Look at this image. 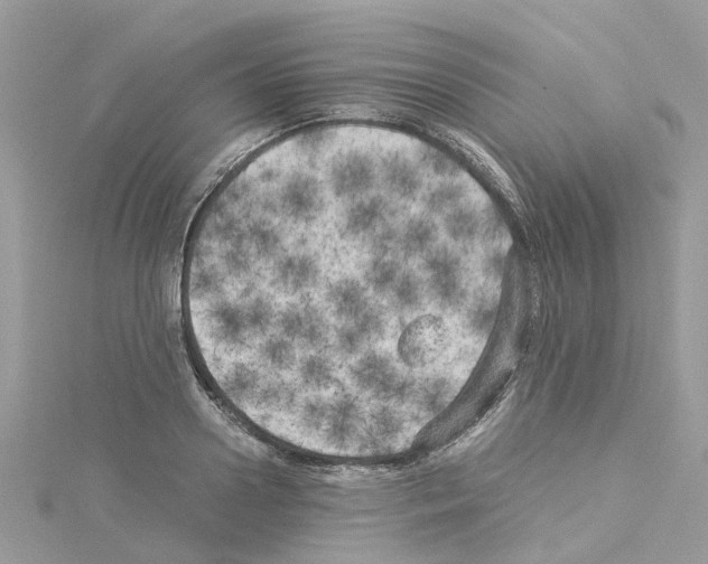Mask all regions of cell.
<instances>
[{"instance_id":"1","label":"cell","mask_w":708,"mask_h":564,"mask_svg":"<svg viewBox=\"0 0 708 564\" xmlns=\"http://www.w3.org/2000/svg\"><path fill=\"white\" fill-rule=\"evenodd\" d=\"M348 378L354 389L387 404L412 401L418 383L414 375L399 368L393 357L375 350L362 353L350 365Z\"/></svg>"},{"instance_id":"2","label":"cell","mask_w":708,"mask_h":564,"mask_svg":"<svg viewBox=\"0 0 708 564\" xmlns=\"http://www.w3.org/2000/svg\"><path fill=\"white\" fill-rule=\"evenodd\" d=\"M422 278L427 298L441 312H454L467 295L461 258L449 247L433 248L422 258Z\"/></svg>"},{"instance_id":"3","label":"cell","mask_w":708,"mask_h":564,"mask_svg":"<svg viewBox=\"0 0 708 564\" xmlns=\"http://www.w3.org/2000/svg\"><path fill=\"white\" fill-rule=\"evenodd\" d=\"M449 338V329L441 317L432 314L419 316L400 337V359L409 369H425L440 359L449 345Z\"/></svg>"},{"instance_id":"4","label":"cell","mask_w":708,"mask_h":564,"mask_svg":"<svg viewBox=\"0 0 708 564\" xmlns=\"http://www.w3.org/2000/svg\"><path fill=\"white\" fill-rule=\"evenodd\" d=\"M269 267L270 286L286 296L311 291L320 285L322 278L318 256L307 250L284 251Z\"/></svg>"},{"instance_id":"5","label":"cell","mask_w":708,"mask_h":564,"mask_svg":"<svg viewBox=\"0 0 708 564\" xmlns=\"http://www.w3.org/2000/svg\"><path fill=\"white\" fill-rule=\"evenodd\" d=\"M363 426V411L360 402L350 393L341 392L330 400L328 419L324 431L328 443L346 447L353 443Z\"/></svg>"},{"instance_id":"6","label":"cell","mask_w":708,"mask_h":564,"mask_svg":"<svg viewBox=\"0 0 708 564\" xmlns=\"http://www.w3.org/2000/svg\"><path fill=\"white\" fill-rule=\"evenodd\" d=\"M325 300L340 324L354 321L372 304L367 286L350 277L332 282L326 289Z\"/></svg>"},{"instance_id":"7","label":"cell","mask_w":708,"mask_h":564,"mask_svg":"<svg viewBox=\"0 0 708 564\" xmlns=\"http://www.w3.org/2000/svg\"><path fill=\"white\" fill-rule=\"evenodd\" d=\"M439 240V227L430 214L409 216L404 223L402 239L399 244V256L404 261L423 258L435 248Z\"/></svg>"},{"instance_id":"8","label":"cell","mask_w":708,"mask_h":564,"mask_svg":"<svg viewBox=\"0 0 708 564\" xmlns=\"http://www.w3.org/2000/svg\"><path fill=\"white\" fill-rule=\"evenodd\" d=\"M386 298L391 309L399 315L408 316L421 312L427 298L422 275L412 267H405Z\"/></svg>"},{"instance_id":"9","label":"cell","mask_w":708,"mask_h":564,"mask_svg":"<svg viewBox=\"0 0 708 564\" xmlns=\"http://www.w3.org/2000/svg\"><path fill=\"white\" fill-rule=\"evenodd\" d=\"M453 394V384L449 379L445 376L433 375L417 383L412 402L419 415L434 418L450 403Z\"/></svg>"},{"instance_id":"10","label":"cell","mask_w":708,"mask_h":564,"mask_svg":"<svg viewBox=\"0 0 708 564\" xmlns=\"http://www.w3.org/2000/svg\"><path fill=\"white\" fill-rule=\"evenodd\" d=\"M404 268V260L398 256L370 257L363 270V280L372 293L386 298Z\"/></svg>"},{"instance_id":"11","label":"cell","mask_w":708,"mask_h":564,"mask_svg":"<svg viewBox=\"0 0 708 564\" xmlns=\"http://www.w3.org/2000/svg\"><path fill=\"white\" fill-rule=\"evenodd\" d=\"M298 376L302 387L313 392L328 391L339 384L333 362L328 356L320 353L303 357L298 365Z\"/></svg>"},{"instance_id":"12","label":"cell","mask_w":708,"mask_h":564,"mask_svg":"<svg viewBox=\"0 0 708 564\" xmlns=\"http://www.w3.org/2000/svg\"><path fill=\"white\" fill-rule=\"evenodd\" d=\"M406 421L402 412L381 404L370 412L369 435L376 445H390L404 434Z\"/></svg>"},{"instance_id":"13","label":"cell","mask_w":708,"mask_h":564,"mask_svg":"<svg viewBox=\"0 0 708 564\" xmlns=\"http://www.w3.org/2000/svg\"><path fill=\"white\" fill-rule=\"evenodd\" d=\"M304 314V329L300 343L304 349L322 351L330 343V325L322 309L310 297L301 299Z\"/></svg>"},{"instance_id":"14","label":"cell","mask_w":708,"mask_h":564,"mask_svg":"<svg viewBox=\"0 0 708 564\" xmlns=\"http://www.w3.org/2000/svg\"><path fill=\"white\" fill-rule=\"evenodd\" d=\"M294 342L284 336H270L259 345L257 357L267 369L275 372H288L297 363Z\"/></svg>"},{"instance_id":"15","label":"cell","mask_w":708,"mask_h":564,"mask_svg":"<svg viewBox=\"0 0 708 564\" xmlns=\"http://www.w3.org/2000/svg\"><path fill=\"white\" fill-rule=\"evenodd\" d=\"M295 399L296 392L290 384L269 380L260 385L253 403L259 409L274 411L293 407Z\"/></svg>"},{"instance_id":"16","label":"cell","mask_w":708,"mask_h":564,"mask_svg":"<svg viewBox=\"0 0 708 564\" xmlns=\"http://www.w3.org/2000/svg\"><path fill=\"white\" fill-rule=\"evenodd\" d=\"M463 187L454 183L433 186L422 197L424 210L430 215H441L450 211L463 196Z\"/></svg>"},{"instance_id":"17","label":"cell","mask_w":708,"mask_h":564,"mask_svg":"<svg viewBox=\"0 0 708 564\" xmlns=\"http://www.w3.org/2000/svg\"><path fill=\"white\" fill-rule=\"evenodd\" d=\"M330 409V400L321 396L307 398L301 408V426L309 432H318L325 426Z\"/></svg>"},{"instance_id":"18","label":"cell","mask_w":708,"mask_h":564,"mask_svg":"<svg viewBox=\"0 0 708 564\" xmlns=\"http://www.w3.org/2000/svg\"><path fill=\"white\" fill-rule=\"evenodd\" d=\"M277 324L282 336L292 342H300L304 329V314L301 299L288 304L279 313Z\"/></svg>"},{"instance_id":"19","label":"cell","mask_w":708,"mask_h":564,"mask_svg":"<svg viewBox=\"0 0 708 564\" xmlns=\"http://www.w3.org/2000/svg\"><path fill=\"white\" fill-rule=\"evenodd\" d=\"M496 306L488 299H480L477 305L472 307L468 316V321L472 331L483 334L490 328V324L495 315Z\"/></svg>"}]
</instances>
